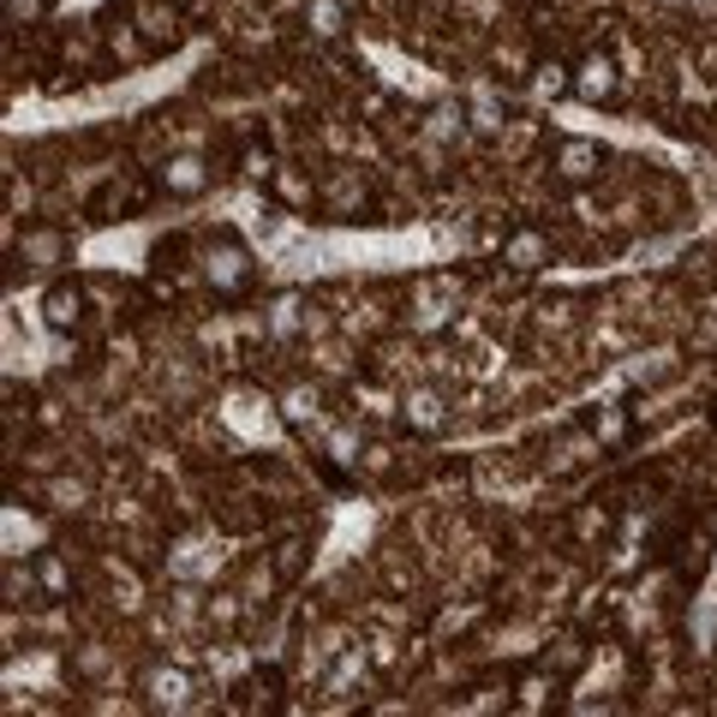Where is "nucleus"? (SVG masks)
Segmentation results:
<instances>
[{"label": "nucleus", "mask_w": 717, "mask_h": 717, "mask_svg": "<svg viewBox=\"0 0 717 717\" xmlns=\"http://www.w3.org/2000/svg\"><path fill=\"white\" fill-rule=\"evenodd\" d=\"M550 694H556V682H550V675H538V670L520 675V712H538Z\"/></svg>", "instance_id": "nucleus-19"}, {"label": "nucleus", "mask_w": 717, "mask_h": 717, "mask_svg": "<svg viewBox=\"0 0 717 717\" xmlns=\"http://www.w3.org/2000/svg\"><path fill=\"white\" fill-rule=\"evenodd\" d=\"M48 496H55V508H79V503H84V484L55 479V484H48Z\"/></svg>", "instance_id": "nucleus-25"}, {"label": "nucleus", "mask_w": 717, "mask_h": 717, "mask_svg": "<svg viewBox=\"0 0 717 717\" xmlns=\"http://www.w3.org/2000/svg\"><path fill=\"white\" fill-rule=\"evenodd\" d=\"M67 251H72V239L67 234H60V227H31V234H24L19 239V263L24 269H60V263H67Z\"/></svg>", "instance_id": "nucleus-6"}, {"label": "nucleus", "mask_w": 717, "mask_h": 717, "mask_svg": "<svg viewBox=\"0 0 717 717\" xmlns=\"http://www.w3.org/2000/svg\"><path fill=\"white\" fill-rule=\"evenodd\" d=\"M550 168H556V179H568V186H592L604 174V144H592V138H556Z\"/></svg>", "instance_id": "nucleus-2"}, {"label": "nucleus", "mask_w": 717, "mask_h": 717, "mask_svg": "<svg viewBox=\"0 0 717 717\" xmlns=\"http://www.w3.org/2000/svg\"><path fill=\"white\" fill-rule=\"evenodd\" d=\"M317 198H324V210L336 215V222H358V210H365V179H358L353 168L329 174L324 186H317Z\"/></svg>", "instance_id": "nucleus-5"}, {"label": "nucleus", "mask_w": 717, "mask_h": 717, "mask_svg": "<svg viewBox=\"0 0 717 717\" xmlns=\"http://www.w3.org/2000/svg\"><path fill=\"white\" fill-rule=\"evenodd\" d=\"M317 407H324V395H317V389H305V383H299V389H287V395H281V419H287V425H305V419H317Z\"/></svg>", "instance_id": "nucleus-16"}, {"label": "nucleus", "mask_w": 717, "mask_h": 717, "mask_svg": "<svg viewBox=\"0 0 717 717\" xmlns=\"http://www.w3.org/2000/svg\"><path fill=\"white\" fill-rule=\"evenodd\" d=\"M503 263L544 269V263H550V234H544V227H515V234L503 239Z\"/></svg>", "instance_id": "nucleus-11"}, {"label": "nucleus", "mask_w": 717, "mask_h": 717, "mask_svg": "<svg viewBox=\"0 0 717 717\" xmlns=\"http://www.w3.org/2000/svg\"><path fill=\"white\" fill-rule=\"evenodd\" d=\"M156 186L168 191V198H198V191L210 186V162H203L198 150H179V156H168L156 168Z\"/></svg>", "instance_id": "nucleus-4"}, {"label": "nucleus", "mask_w": 717, "mask_h": 717, "mask_svg": "<svg viewBox=\"0 0 717 717\" xmlns=\"http://www.w3.org/2000/svg\"><path fill=\"white\" fill-rule=\"evenodd\" d=\"M627 431H634L627 407H598V419H592V437L598 443H627Z\"/></svg>", "instance_id": "nucleus-17"}, {"label": "nucleus", "mask_w": 717, "mask_h": 717, "mask_svg": "<svg viewBox=\"0 0 717 717\" xmlns=\"http://www.w3.org/2000/svg\"><path fill=\"white\" fill-rule=\"evenodd\" d=\"M538 96H574V67L544 60V67H538Z\"/></svg>", "instance_id": "nucleus-18"}, {"label": "nucleus", "mask_w": 717, "mask_h": 717, "mask_svg": "<svg viewBox=\"0 0 717 717\" xmlns=\"http://www.w3.org/2000/svg\"><path fill=\"white\" fill-rule=\"evenodd\" d=\"M616 90H622L616 55L592 48V55H580V60H574V96H580V102H616Z\"/></svg>", "instance_id": "nucleus-3"}, {"label": "nucleus", "mask_w": 717, "mask_h": 717, "mask_svg": "<svg viewBox=\"0 0 717 717\" xmlns=\"http://www.w3.org/2000/svg\"><path fill=\"white\" fill-rule=\"evenodd\" d=\"M239 174H246V179H269V174H275L269 150H246V156H239Z\"/></svg>", "instance_id": "nucleus-24"}, {"label": "nucleus", "mask_w": 717, "mask_h": 717, "mask_svg": "<svg viewBox=\"0 0 717 717\" xmlns=\"http://www.w3.org/2000/svg\"><path fill=\"white\" fill-rule=\"evenodd\" d=\"M269 186H275V198L293 203V210H305V203L317 198V186H312L305 174H293V168H275V174H269Z\"/></svg>", "instance_id": "nucleus-15"}, {"label": "nucleus", "mask_w": 717, "mask_h": 717, "mask_svg": "<svg viewBox=\"0 0 717 717\" xmlns=\"http://www.w3.org/2000/svg\"><path fill=\"white\" fill-rule=\"evenodd\" d=\"M401 425L419 431V437H437V431L448 425V407L437 389H407L401 395Z\"/></svg>", "instance_id": "nucleus-8"}, {"label": "nucleus", "mask_w": 717, "mask_h": 717, "mask_svg": "<svg viewBox=\"0 0 717 717\" xmlns=\"http://www.w3.org/2000/svg\"><path fill=\"white\" fill-rule=\"evenodd\" d=\"M31 574H36V592H43V598H67L72 592V568H67L60 550H36Z\"/></svg>", "instance_id": "nucleus-13"}, {"label": "nucleus", "mask_w": 717, "mask_h": 717, "mask_svg": "<svg viewBox=\"0 0 717 717\" xmlns=\"http://www.w3.org/2000/svg\"><path fill=\"white\" fill-rule=\"evenodd\" d=\"M48 12V0H7V24H36Z\"/></svg>", "instance_id": "nucleus-23"}, {"label": "nucleus", "mask_w": 717, "mask_h": 717, "mask_svg": "<svg viewBox=\"0 0 717 717\" xmlns=\"http://www.w3.org/2000/svg\"><path fill=\"white\" fill-rule=\"evenodd\" d=\"M574 532H580V538H604L610 532V515H604V508H580V515H574Z\"/></svg>", "instance_id": "nucleus-22"}, {"label": "nucleus", "mask_w": 717, "mask_h": 717, "mask_svg": "<svg viewBox=\"0 0 717 717\" xmlns=\"http://www.w3.org/2000/svg\"><path fill=\"white\" fill-rule=\"evenodd\" d=\"M299 562H305V544H281L275 574H281V580H293V574H299Z\"/></svg>", "instance_id": "nucleus-26"}, {"label": "nucleus", "mask_w": 717, "mask_h": 717, "mask_svg": "<svg viewBox=\"0 0 717 717\" xmlns=\"http://www.w3.org/2000/svg\"><path fill=\"white\" fill-rule=\"evenodd\" d=\"M144 694H150V706L156 712H186L191 706V675L186 670H150Z\"/></svg>", "instance_id": "nucleus-9"}, {"label": "nucleus", "mask_w": 717, "mask_h": 717, "mask_svg": "<svg viewBox=\"0 0 717 717\" xmlns=\"http://www.w3.org/2000/svg\"><path fill=\"white\" fill-rule=\"evenodd\" d=\"M358 675H365V651H341V663H336V670H329V694H341V687H348V682H358Z\"/></svg>", "instance_id": "nucleus-20"}, {"label": "nucleus", "mask_w": 717, "mask_h": 717, "mask_svg": "<svg viewBox=\"0 0 717 717\" xmlns=\"http://www.w3.org/2000/svg\"><path fill=\"white\" fill-rule=\"evenodd\" d=\"M305 24H312L317 43H341L348 36V7L341 0H305Z\"/></svg>", "instance_id": "nucleus-14"}, {"label": "nucleus", "mask_w": 717, "mask_h": 717, "mask_svg": "<svg viewBox=\"0 0 717 717\" xmlns=\"http://www.w3.org/2000/svg\"><path fill=\"white\" fill-rule=\"evenodd\" d=\"M269 336L275 341H287V336H299V329H312V305H305V293H275L269 299Z\"/></svg>", "instance_id": "nucleus-10"}, {"label": "nucleus", "mask_w": 717, "mask_h": 717, "mask_svg": "<svg viewBox=\"0 0 717 717\" xmlns=\"http://www.w3.org/2000/svg\"><path fill=\"white\" fill-rule=\"evenodd\" d=\"M84 317V287L79 281H55V287L43 293V324L55 329V336H72Z\"/></svg>", "instance_id": "nucleus-7"}, {"label": "nucleus", "mask_w": 717, "mask_h": 717, "mask_svg": "<svg viewBox=\"0 0 717 717\" xmlns=\"http://www.w3.org/2000/svg\"><path fill=\"white\" fill-rule=\"evenodd\" d=\"M324 455L336 460V467H353V460H358V437H353V431H329V437H324Z\"/></svg>", "instance_id": "nucleus-21"}, {"label": "nucleus", "mask_w": 717, "mask_h": 717, "mask_svg": "<svg viewBox=\"0 0 717 717\" xmlns=\"http://www.w3.org/2000/svg\"><path fill=\"white\" fill-rule=\"evenodd\" d=\"M419 132H425V144H460V138L472 132V120H467V108H460V102H437V108L425 114V126H419Z\"/></svg>", "instance_id": "nucleus-12"}, {"label": "nucleus", "mask_w": 717, "mask_h": 717, "mask_svg": "<svg viewBox=\"0 0 717 717\" xmlns=\"http://www.w3.org/2000/svg\"><path fill=\"white\" fill-rule=\"evenodd\" d=\"M198 269H203V281H210L222 299H239V293L258 281V258H251V246L239 234H215V239H203V251H198Z\"/></svg>", "instance_id": "nucleus-1"}]
</instances>
